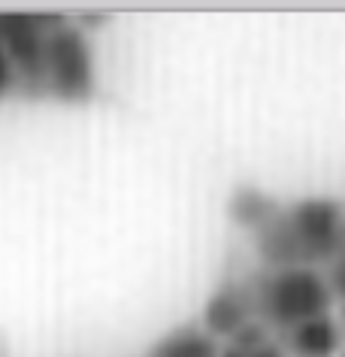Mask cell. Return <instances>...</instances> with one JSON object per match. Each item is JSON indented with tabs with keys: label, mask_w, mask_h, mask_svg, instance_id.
I'll return each instance as SVG.
<instances>
[{
	"label": "cell",
	"mask_w": 345,
	"mask_h": 357,
	"mask_svg": "<svg viewBox=\"0 0 345 357\" xmlns=\"http://www.w3.org/2000/svg\"><path fill=\"white\" fill-rule=\"evenodd\" d=\"M249 297L261 321L291 330L309 318L327 315L333 291L312 266H291V270H270L261 279L258 291H249Z\"/></svg>",
	"instance_id": "6da1fadb"
},
{
	"label": "cell",
	"mask_w": 345,
	"mask_h": 357,
	"mask_svg": "<svg viewBox=\"0 0 345 357\" xmlns=\"http://www.w3.org/2000/svg\"><path fill=\"white\" fill-rule=\"evenodd\" d=\"M67 19L55 13H0V49L15 70V91L46 97V43Z\"/></svg>",
	"instance_id": "7a4b0ae2"
},
{
	"label": "cell",
	"mask_w": 345,
	"mask_h": 357,
	"mask_svg": "<svg viewBox=\"0 0 345 357\" xmlns=\"http://www.w3.org/2000/svg\"><path fill=\"white\" fill-rule=\"evenodd\" d=\"M94 94L97 70L88 33L64 22L49 33L46 43V97H55L67 106H82L91 103Z\"/></svg>",
	"instance_id": "3957f363"
},
{
	"label": "cell",
	"mask_w": 345,
	"mask_h": 357,
	"mask_svg": "<svg viewBox=\"0 0 345 357\" xmlns=\"http://www.w3.org/2000/svg\"><path fill=\"white\" fill-rule=\"evenodd\" d=\"M285 221L294 230L303 264L330 261L345 252V215L339 200L333 197H303L285 209Z\"/></svg>",
	"instance_id": "277c9868"
},
{
	"label": "cell",
	"mask_w": 345,
	"mask_h": 357,
	"mask_svg": "<svg viewBox=\"0 0 345 357\" xmlns=\"http://www.w3.org/2000/svg\"><path fill=\"white\" fill-rule=\"evenodd\" d=\"M254 318L252 297L243 284L224 282L221 288L209 294L206 306H203V330L215 339V336H233L245 321Z\"/></svg>",
	"instance_id": "5b68a950"
},
{
	"label": "cell",
	"mask_w": 345,
	"mask_h": 357,
	"mask_svg": "<svg viewBox=\"0 0 345 357\" xmlns=\"http://www.w3.org/2000/svg\"><path fill=\"white\" fill-rule=\"evenodd\" d=\"M279 215H282V203L263 188H254V185H240L227 197V218L236 227L263 230Z\"/></svg>",
	"instance_id": "8992f818"
},
{
	"label": "cell",
	"mask_w": 345,
	"mask_h": 357,
	"mask_svg": "<svg viewBox=\"0 0 345 357\" xmlns=\"http://www.w3.org/2000/svg\"><path fill=\"white\" fill-rule=\"evenodd\" d=\"M258 255L261 261L273 270H291V266H306L303 264V248H300L294 230L285 221V209L276 221H270L263 230H258Z\"/></svg>",
	"instance_id": "52a82bcc"
},
{
	"label": "cell",
	"mask_w": 345,
	"mask_h": 357,
	"mask_svg": "<svg viewBox=\"0 0 345 357\" xmlns=\"http://www.w3.org/2000/svg\"><path fill=\"white\" fill-rule=\"evenodd\" d=\"M288 345L294 357H333L339 351V327L330 315L309 318L288 330Z\"/></svg>",
	"instance_id": "ba28073f"
},
{
	"label": "cell",
	"mask_w": 345,
	"mask_h": 357,
	"mask_svg": "<svg viewBox=\"0 0 345 357\" xmlns=\"http://www.w3.org/2000/svg\"><path fill=\"white\" fill-rule=\"evenodd\" d=\"M218 345L203 327H176L148 348L146 357H218Z\"/></svg>",
	"instance_id": "9c48e42d"
},
{
	"label": "cell",
	"mask_w": 345,
	"mask_h": 357,
	"mask_svg": "<svg viewBox=\"0 0 345 357\" xmlns=\"http://www.w3.org/2000/svg\"><path fill=\"white\" fill-rule=\"evenodd\" d=\"M230 339H233V345H230L233 351H240V354H252L254 348H261L270 336H267V324H263V321H258V318H252V321H245V324H243L240 330H236V333L230 336Z\"/></svg>",
	"instance_id": "30bf717a"
},
{
	"label": "cell",
	"mask_w": 345,
	"mask_h": 357,
	"mask_svg": "<svg viewBox=\"0 0 345 357\" xmlns=\"http://www.w3.org/2000/svg\"><path fill=\"white\" fill-rule=\"evenodd\" d=\"M13 91H15V70L10 64V58H6V52L0 49V100L10 97Z\"/></svg>",
	"instance_id": "8fae6325"
},
{
	"label": "cell",
	"mask_w": 345,
	"mask_h": 357,
	"mask_svg": "<svg viewBox=\"0 0 345 357\" xmlns=\"http://www.w3.org/2000/svg\"><path fill=\"white\" fill-rule=\"evenodd\" d=\"M330 291L339 294V297H345V252L339 257H333V266H330Z\"/></svg>",
	"instance_id": "7c38bea8"
},
{
	"label": "cell",
	"mask_w": 345,
	"mask_h": 357,
	"mask_svg": "<svg viewBox=\"0 0 345 357\" xmlns=\"http://www.w3.org/2000/svg\"><path fill=\"white\" fill-rule=\"evenodd\" d=\"M249 357H288L285 354V348H282L279 342H273V339H267L261 348H254V351L249 354Z\"/></svg>",
	"instance_id": "4fadbf2b"
},
{
	"label": "cell",
	"mask_w": 345,
	"mask_h": 357,
	"mask_svg": "<svg viewBox=\"0 0 345 357\" xmlns=\"http://www.w3.org/2000/svg\"><path fill=\"white\" fill-rule=\"evenodd\" d=\"M218 357H249V354H240V351H233V348H227V351H221Z\"/></svg>",
	"instance_id": "5bb4252c"
},
{
	"label": "cell",
	"mask_w": 345,
	"mask_h": 357,
	"mask_svg": "<svg viewBox=\"0 0 345 357\" xmlns=\"http://www.w3.org/2000/svg\"><path fill=\"white\" fill-rule=\"evenodd\" d=\"M342 315H345V309H342Z\"/></svg>",
	"instance_id": "9a60e30c"
},
{
	"label": "cell",
	"mask_w": 345,
	"mask_h": 357,
	"mask_svg": "<svg viewBox=\"0 0 345 357\" xmlns=\"http://www.w3.org/2000/svg\"><path fill=\"white\" fill-rule=\"evenodd\" d=\"M342 215H345V212H342Z\"/></svg>",
	"instance_id": "2e32d148"
}]
</instances>
